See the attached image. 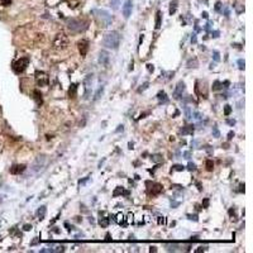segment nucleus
<instances>
[{"mask_svg":"<svg viewBox=\"0 0 253 253\" xmlns=\"http://www.w3.org/2000/svg\"><path fill=\"white\" fill-rule=\"evenodd\" d=\"M104 46L106 48H111V50H118L119 44H120V36L118 32L113 30V32L106 33L104 37Z\"/></svg>","mask_w":253,"mask_h":253,"instance_id":"obj_1","label":"nucleus"},{"mask_svg":"<svg viewBox=\"0 0 253 253\" xmlns=\"http://www.w3.org/2000/svg\"><path fill=\"white\" fill-rule=\"evenodd\" d=\"M94 14L96 17V20L99 22V24H101V27H109L113 22V18L111 15L106 12V10H103V9H95L94 10Z\"/></svg>","mask_w":253,"mask_h":253,"instance_id":"obj_2","label":"nucleus"},{"mask_svg":"<svg viewBox=\"0 0 253 253\" xmlns=\"http://www.w3.org/2000/svg\"><path fill=\"white\" fill-rule=\"evenodd\" d=\"M66 24L74 32H81L86 28V23L82 22L81 19H76V18H68L66 19Z\"/></svg>","mask_w":253,"mask_h":253,"instance_id":"obj_3","label":"nucleus"},{"mask_svg":"<svg viewBox=\"0 0 253 253\" xmlns=\"http://www.w3.org/2000/svg\"><path fill=\"white\" fill-rule=\"evenodd\" d=\"M29 65V58L28 57H22L17 61H14L12 67H13V71L15 74H22V72H24V70L28 67Z\"/></svg>","mask_w":253,"mask_h":253,"instance_id":"obj_4","label":"nucleus"},{"mask_svg":"<svg viewBox=\"0 0 253 253\" xmlns=\"http://www.w3.org/2000/svg\"><path fill=\"white\" fill-rule=\"evenodd\" d=\"M68 46V38L65 33H58L53 39V47L56 50H65Z\"/></svg>","mask_w":253,"mask_h":253,"instance_id":"obj_5","label":"nucleus"},{"mask_svg":"<svg viewBox=\"0 0 253 253\" xmlns=\"http://www.w3.org/2000/svg\"><path fill=\"white\" fill-rule=\"evenodd\" d=\"M50 77L48 75L43 71H36V82L38 86H47Z\"/></svg>","mask_w":253,"mask_h":253,"instance_id":"obj_6","label":"nucleus"},{"mask_svg":"<svg viewBox=\"0 0 253 253\" xmlns=\"http://www.w3.org/2000/svg\"><path fill=\"white\" fill-rule=\"evenodd\" d=\"M46 165V156L44 155H41V156H38L34 161V163L32 165V171L33 172H39L42 168L44 167Z\"/></svg>","mask_w":253,"mask_h":253,"instance_id":"obj_7","label":"nucleus"},{"mask_svg":"<svg viewBox=\"0 0 253 253\" xmlns=\"http://www.w3.org/2000/svg\"><path fill=\"white\" fill-rule=\"evenodd\" d=\"M185 89H186V86H185V82H183V81H180L177 85H176L175 91H173V97L176 99V100L181 99V96L183 94V91H185Z\"/></svg>","mask_w":253,"mask_h":253,"instance_id":"obj_8","label":"nucleus"},{"mask_svg":"<svg viewBox=\"0 0 253 253\" xmlns=\"http://www.w3.org/2000/svg\"><path fill=\"white\" fill-rule=\"evenodd\" d=\"M109 61H110L109 53L106 51H100V53H99V63H100L101 66H104V67H108Z\"/></svg>","mask_w":253,"mask_h":253,"instance_id":"obj_9","label":"nucleus"},{"mask_svg":"<svg viewBox=\"0 0 253 253\" xmlns=\"http://www.w3.org/2000/svg\"><path fill=\"white\" fill-rule=\"evenodd\" d=\"M77 46H79L80 55H81L82 57H85V56H86V53H87V51H89V42L85 41V39H82V41H80V42L77 43Z\"/></svg>","mask_w":253,"mask_h":253,"instance_id":"obj_10","label":"nucleus"},{"mask_svg":"<svg viewBox=\"0 0 253 253\" xmlns=\"http://www.w3.org/2000/svg\"><path fill=\"white\" fill-rule=\"evenodd\" d=\"M132 5H133L132 0H127L123 5V15L125 19H128L130 17V14H132Z\"/></svg>","mask_w":253,"mask_h":253,"instance_id":"obj_11","label":"nucleus"},{"mask_svg":"<svg viewBox=\"0 0 253 253\" xmlns=\"http://www.w3.org/2000/svg\"><path fill=\"white\" fill-rule=\"evenodd\" d=\"M91 84H93V75H87L85 79V99H89L91 93Z\"/></svg>","mask_w":253,"mask_h":253,"instance_id":"obj_12","label":"nucleus"},{"mask_svg":"<svg viewBox=\"0 0 253 253\" xmlns=\"http://www.w3.org/2000/svg\"><path fill=\"white\" fill-rule=\"evenodd\" d=\"M27 166L26 165H14L13 167H10V173L13 175H20L22 172L26 171Z\"/></svg>","mask_w":253,"mask_h":253,"instance_id":"obj_13","label":"nucleus"},{"mask_svg":"<svg viewBox=\"0 0 253 253\" xmlns=\"http://www.w3.org/2000/svg\"><path fill=\"white\" fill-rule=\"evenodd\" d=\"M33 99L36 100V104L38 106H41L43 104V97H42V94L39 90H33Z\"/></svg>","mask_w":253,"mask_h":253,"instance_id":"obj_14","label":"nucleus"},{"mask_svg":"<svg viewBox=\"0 0 253 253\" xmlns=\"http://www.w3.org/2000/svg\"><path fill=\"white\" fill-rule=\"evenodd\" d=\"M162 185H159V183H155V185H153V187L149 190V194L152 195V196H156V195H158L161 191H162Z\"/></svg>","mask_w":253,"mask_h":253,"instance_id":"obj_15","label":"nucleus"},{"mask_svg":"<svg viewBox=\"0 0 253 253\" xmlns=\"http://www.w3.org/2000/svg\"><path fill=\"white\" fill-rule=\"evenodd\" d=\"M194 132V125H186V127H182L180 129V133L182 135H186V134H193Z\"/></svg>","mask_w":253,"mask_h":253,"instance_id":"obj_16","label":"nucleus"},{"mask_svg":"<svg viewBox=\"0 0 253 253\" xmlns=\"http://www.w3.org/2000/svg\"><path fill=\"white\" fill-rule=\"evenodd\" d=\"M46 211H47V208H46L44 205H42L41 208L37 210V217H38V219H39V220H43L44 217H46Z\"/></svg>","mask_w":253,"mask_h":253,"instance_id":"obj_17","label":"nucleus"},{"mask_svg":"<svg viewBox=\"0 0 253 253\" xmlns=\"http://www.w3.org/2000/svg\"><path fill=\"white\" fill-rule=\"evenodd\" d=\"M129 195V191H125L123 187H120V186H118L117 189H115V191L113 193V196H118V195Z\"/></svg>","mask_w":253,"mask_h":253,"instance_id":"obj_18","label":"nucleus"},{"mask_svg":"<svg viewBox=\"0 0 253 253\" xmlns=\"http://www.w3.org/2000/svg\"><path fill=\"white\" fill-rule=\"evenodd\" d=\"M157 99L161 101V103H167L168 101V97H167V94L165 93V91H159V93L157 94Z\"/></svg>","mask_w":253,"mask_h":253,"instance_id":"obj_19","label":"nucleus"},{"mask_svg":"<svg viewBox=\"0 0 253 253\" xmlns=\"http://www.w3.org/2000/svg\"><path fill=\"white\" fill-rule=\"evenodd\" d=\"M76 91H77V84H72V85L70 86V89H68V95H70L71 97H74L76 95Z\"/></svg>","mask_w":253,"mask_h":253,"instance_id":"obj_20","label":"nucleus"},{"mask_svg":"<svg viewBox=\"0 0 253 253\" xmlns=\"http://www.w3.org/2000/svg\"><path fill=\"white\" fill-rule=\"evenodd\" d=\"M151 161H152V162H155V163H159V162H162V161H163V158H162V156H161V155H153V156H151Z\"/></svg>","mask_w":253,"mask_h":253,"instance_id":"obj_21","label":"nucleus"},{"mask_svg":"<svg viewBox=\"0 0 253 253\" xmlns=\"http://www.w3.org/2000/svg\"><path fill=\"white\" fill-rule=\"evenodd\" d=\"M191 118L195 119L196 121H200L203 119V114L199 113V111H193V114H191Z\"/></svg>","mask_w":253,"mask_h":253,"instance_id":"obj_22","label":"nucleus"},{"mask_svg":"<svg viewBox=\"0 0 253 253\" xmlns=\"http://www.w3.org/2000/svg\"><path fill=\"white\" fill-rule=\"evenodd\" d=\"M161 18H162V15H161V12L158 10L156 14V29L161 28Z\"/></svg>","mask_w":253,"mask_h":253,"instance_id":"obj_23","label":"nucleus"},{"mask_svg":"<svg viewBox=\"0 0 253 253\" xmlns=\"http://www.w3.org/2000/svg\"><path fill=\"white\" fill-rule=\"evenodd\" d=\"M176 9H177V2H176V0H173V2L171 3V5H170V14L171 15L175 14L176 13Z\"/></svg>","mask_w":253,"mask_h":253,"instance_id":"obj_24","label":"nucleus"},{"mask_svg":"<svg viewBox=\"0 0 253 253\" xmlns=\"http://www.w3.org/2000/svg\"><path fill=\"white\" fill-rule=\"evenodd\" d=\"M205 167H206V170H208V171H213V168H214V162H213L211 159H206Z\"/></svg>","mask_w":253,"mask_h":253,"instance_id":"obj_25","label":"nucleus"},{"mask_svg":"<svg viewBox=\"0 0 253 253\" xmlns=\"http://www.w3.org/2000/svg\"><path fill=\"white\" fill-rule=\"evenodd\" d=\"M166 248H167V251H172V252H176V251H179V248H180V246H177V244H167L166 246Z\"/></svg>","mask_w":253,"mask_h":253,"instance_id":"obj_26","label":"nucleus"},{"mask_svg":"<svg viewBox=\"0 0 253 253\" xmlns=\"http://www.w3.org/2000/svg\"><path fill=\"white\" fill-rule=\"evenodd\" d=\"M103 93H104V86H100V87L97 89L95 96H94V100H97V99H100V95H103Z\"/></svg>","mask_w":253,"mask_h":253,"instance_id":"obj_27","label":"nucleus"},{"mask_svg":"<svg viewBox=\"0 0 253 253\" xmlns=\"http://www.w3.org/2000/svg\"><path fill=\"white\" fill-rule=\"evenodd\" d=\"M220 89H223V84H221L220 81H214V84H213V90L215 91V90H220Z\"/></svg>","mask_w":253,"mask_h":253,"instance_id":"obj_28","label":"nucleus"},{"mask_svg":"<svg viewBox=\"0 0 253 253\" xmlns=\"http://www.w3.org/2000/svg\"><path fill=\"white\" fill-rule=\"evenodd\" d=\"M110 4H111V8L114 10H117L119 5H120V0H110Z\"/></svg>","mask_w":253,"mask_h":253,"instance_id":"obj_29","label":"nucleus"},{"mask_svg":"<svg viewBox=\"0 0 253 253\" xmlns=\"http://www.w3.org/2000/svg\"><path fill=\"white\" fill-rule=\"evenodd\" d=\"M99 223H100V225H101L103 228H106V227H108V224H109V219H108V218H101Z\"/></svg>","mask_w":253,"mask_h":253,"instance_id":"obj_30","label":"nucleus"},{"mask_svg":"<svg viewBox=\"0 0 253 253\" xmlns=\"http://www.w3.org/2000/svg\"><path fill=\"white\" fill-rule=\"evenodd\" d=\"M213 135L215 137V138L220 137V133H219V129H218V127H217V125H214V127H213Z\"/></svg>","mask_w":253,"mask_h":253,"instance_id":"obj_31","label":"nucleus"},{"mask_svg":"<svg viewBox=\"0 0 253 253\" xmlns=\"http://www.w3.org/2000/svg\"><path fill=\"white\" fill-rule=\"evenodd\" d=\"M185 170V167H183L182 165H175L172 167V171H183Z\"/></svg>","mask_w":253,"mask_h":253,"instance_id":"obj_32","label":"nucleus"},{"mask_svg":"<svg viewBox=\"0 0 253 253\" xmlns=\"http://www.w3.org/2000/svg\"><path fill=\"white\" fill-rule=\"evenodd\" d=\"M231 113H232V106L227 104V105L224 106V114H225V115H229Z\"/></svg>","mask_w":253,"mask_h":253,"instance_id":"obj_33","label":"nucleus"},{"mask_svg":"<svg viewBox=\"0 0 253 253\" xmlns=\"http://www.w3.org/2000/svg\"><path fill=\"white\" fill-rule=\"evenodd\" d=\"M238 67H239V70H244V65H246V62H244V60H242V58H239L238 60Z\"/></svg>","mask_w":253,"mask_h":253,"instance_id":"obj_34","label":"nucleus"},{"mask_svg":"<svg viewBox=\"0 0 253 253\" xmlns=\"http://www.w3.org/2000/svg\"><path fill=\"white\" fill-rule=\"evenodd\" d=\"M185 114H186L187 119H191V114H193V113H191V109L189 108V106H185Z\"/></svg>","mask_w":253,"mask_h":253,"instance_id":"obj_35","label":"nucleus"},{"mask_svg":"<svg viewBox=\"0 0 253 253\" xmlns=\"http://www.w3.org/2000/svg\"><path fill=\"white\" fill-rule=\"evenodd\" d=\"M12 4V0H0V5L3 6H9Z\"/></svg>","mask_w":253,"mask_h":253,"instance_id":"obj_36","label":"nucleus"},{"mask_svg":"<svg viewBox=\"0 0 253 253\" xmlns=\"http://www.w3.org/2000/svg\"><path fill=\"white\" fill-rule=\"evenodd\" d=\"M187 170H189V171H195V170H196V165L193 163V162H189V165H187Z\"/></svg>","mask_w":253,"mask_h":253,"instance_id":"obj_37","label":"nucleus"},{"mask_svg":"<svg viewBox=\"0 0 253 253\" xmlns=\"http://www.w3.org/2000/svg\"><path fill=\"white\" fill-rule=\"evenodd\" d=\"M213 55H214V61H217V62H218V61H220V55H219L218 51H214Z\"/></svg>","mask_w":253,"mask_h":253,"instance_id":"obj_38","label":"nucleus"},{"mask_svg":"<svg viewBox=\"0 0 253 253\" xmlns=\"http://www.w3.org/2000/svg\"><path fill=\"white\" fill-rule=\"evenodd\" d=\"M148 85H149V84H148V82H144V84H143V85H142V87H141L139 90H138V91H139V93H141V91H144L145 89H147V87H148Z\"/></svg>","mask_w":253,"mask_h":253,"instance_id":"obj_39","label":"nucleus"},{"mask_svg":"<svg viewBox=\"0 0 253 253\" xmlns=\"http://www.w3.org/2000/svg\"><path fill=\"white\" fill-rule=\"evenodd\" d=\"M208 206H209V199H205L203 201V208H208Z\"/></svg>","mask_w":253,"mask_h":253,"instance_id":"obj_40","label":"nucleus"},{"mask_svg":"<svg viewBox=\"0 0 253 253\" xmlns=\"http://www.w3.org/2000/svg\"><path fill=\"white\" fill-rule=\"evenodd\" d=\"M220 9H221V3L218 2V3L215 4V10H217V12H220Z\"/></svg>","mask_w":253,"mask_h":253,"instance_id":"obj_41","label":"nucleus"},{"mask_svg":"<svg viewBox=\"0 0 253 253\" xmlns=\"http://www.w3.org/2000/svg\"><path fill=\"white\" fill-rule=\"evenodd\" d=\"M211 37H213V38L219 37V30H214V32H211Z\"/></svg>","mask_w":253,"mask_h":253,"instance_id":"obj_42","label":"nucleus"},{"mask_svg":"<svg viewBox=\"0 0 253 253\" xmlns=\"http://www.w3.org/2000/svg\"><path fill=\"white\" fill-rule=\"evenodd\" d=\"M190 156H191V153H190V152H183V158L190 159Z\"/></svg>","mask_w":253,"mask_h":253,"instance_id":"obj_43","label":"nucleus"},{"mask_svg":"<svg viewBox=\"0 0 253 253\" xmlns=\"http://www.w3.org/2000/svg\"><path fill=\"white\" fill-rule=\"evenodd\" d=\"M123 130H124V125H119V127L117 128L115 132H117V133H119V132H123Z\"/></svg>","mask_w":253,"mask_h":253,"instance_id":"obj_44","label":"nucleus"},{"mask_svg":"<svg viewBox=\"0 0 253 253\" xmlns=\"http://www.w3.org/2000/svg\"><path fill=\"white\" fill-rule=\"evenodd\" d=\"M23 229H24V231H30V229H32V225H30V224H26L24 227H23Z\"/></svg>","mask_w":253,"mask_h":253,"instance_id":"obj_45","label":"nucleus"},{"mask_svg":"<svg viewBox=\"0 0 253 253\" xmlns=\"http://www.w3.org/2000/svg\"><path fill=\"white\" fill-rule=\"evenodd\" d=\"M227 123H228L229 125H234V124H235V120H234V119H233V120H232V119H228V120H227Z\"/></svg>","mask_w":253,"mask_h":253,"instance_id":"obj_46","label":"nucleus"},{"mask_svg":"<svg viewBox=\"0 0 253 253\" xmlns=\"http://www.w3.org/2000/svg\"><path fill=\"white\" fill-rule=\"evenodd\" d=\"M233 137H234V132H229L228 133V141H231Z\"/></svg>","mask_w":253,"mask_h":253,"instance_id":"obj_47","label":"nucleus"},{"mask_svg":"<svg viewBox=\"0 0 253 253\" xmlns=\"http://www.w3.org/2000/svg\"><path fill=\"white\" fill-rule=\"evenodd\" d=\"M187 217H189V219H191V220L197 221V215H187Z\"/></svg>","mask_w":253,"mask_h":253,"instance_id":"obj_48","label":"nucleus"},{"mask_svg":"<svg viewBox=\"0 0 253 253\" xmlns=\"http://www.w3.org/2000/svg\"><path fill=\"white\" fill-rule=\"evenodd\" d=\"M180 205V203H177V201H171V206L172 208H176V206H179Z\"/></svg>","mask_w":253,"mask_h":253,"instance_id":"obj_49","label":"nucleus"},{"mask_svg":"<svg viewBox=\"0 0 253 253\" xmlns=\"http://www.w3.org/2000/svg\"><path fill=\"white\" fill-rule=\"evenodd\" d=\"M196 42H197L196 36H195V34H193V37H191V43H196Z\"/></svg>","mask_w":253,"mask_h":253,"instance_id":"obj_50","label":"nucleus"},{"mask_svg":"<svg viewBox=\"0 0 253 253\" xmlns=\"http://www.w3.org/2000/svg\"><path fill=\"white\" fill-rule=\"evenodd\" d=\"M147 68H148L149 72H153V70H155V67H153L152 65H147Z\"/></svg>","mask_w":253,"mask_h":253,"instance_id":"obj_51","label":"nucleus"},{"mask_svg":"<svg viewBox=\"0 0 253 253\" xmlns=\"http://www.w3.org/2000/svg\"><path fill=\"white\" fill-rule=\"evenodd\" d=\"M165 223V218L163 217H161L159 219H158V224H163Z\"/></svg>","mask_w":253,"mask_h":253,"instance_id":"obj_52","label":"nucleus"},{"mask_svg":"<svg viewBox=\"0 0 253 253\" xmlns=\"http://www.w3.org/2000/svg\"><path fill=\"white\" fill-rule=\"evenodd\" d=\"M239 193H244V183H241V186H239Z\"/></svg>","mask_w":253,"mask_h":253,"instance_id":"obj_53","label":"nucleus"},{"mask_svg":"<svg viewBox=\"0 0 253 253\" xmlns=\"http://www.w3.org/2000/svg\"><path fill=\"white\" fill-rule=\"evenodd\" d=\"M210 26H211V23H210V22H208V24L205 26V30H209V29H210Z\"/></svg>","mask_w":253,"mask_h":253,"instance_id":"obj_54","label":"nucleus"},{"mask_svg":"<svg viewBox=\"0 0 253 253\" xmlns=\"http://www.w3.org/2000/svg\"><path fill=\"white\" fill-rule=\"evenodd\" d=\"M201 15H203V18H205V19H208V17H209L208 13H206V12H203V14H201Z\"/></svg>","mask_w":253,"mask_h":253,"instance_id":"obj_55","label":"nucleus"},{"mask_svg":"<svg viewBox=\"0 0 253 253\" xmlns=\"http://www.w3.org/2000/svg\"><path fill=\"white\" fill-rule=\"evenodd\" d=\"M203 251H205V248H203V247H199V248L196 249V252H197V253H200V252H203Z\"/></svg>","mask_w":253,"mask_h":253,"instance_id":"obj_56","label":"nucleus"},{"mask_svg":"<svg viewBox=\"0 0 253 253\" xmlns=\"http://www.w3.org/2000/svg\"><path fill=\"white\" fill-rule=\"evenodd\" d=\"M224 13H225V15H227V17H229V10L227 9V8H225V9H224Z\"/></svg>","mask_w":253,"mask_h":253,"instance_id":"obj_57","label":"nucleus"},{"mask_svg":"<svg viewBox=\"0 0 253 253\" xmlns=\"http://www.w3.org/2000/svg\"><path fill=\"white\" fill-rule=\"evenodd\" d=\"M105 239H106V241H110V239H111V238H110V234H109V233L106 234V238H105Z\"/></svg>","mask_w":253,"mask_h":253,"instance_id":"obj_58","label":"nucleus"},{"mask_svg":"<svg viewBox=\"0 0 253 253\" xmlns=\"http://www.w3.org/2000/svg\"><path fill=\"white\" fill-rule=\"evenodd\" d=\"M229 214H231V215H234V209H231V210H229Z\"/></svg>","mask_w":253,"mask_h":253,"instance_id":"obj_59","label":"nucleus"},{"mask_svg":"<svg viewBox=\"0 0 253 253\" xmlns=\"http://www.w3.org/2000/svg\"><path fill=\"white\" fill-rule=\"evenodd\" d=\"M149 251H151V252H156V247H151Z\"/></svg>","mask_w":253,"mask_h":253,"instance_id":"obj_60","label":"nucleus"}]
</instances>
